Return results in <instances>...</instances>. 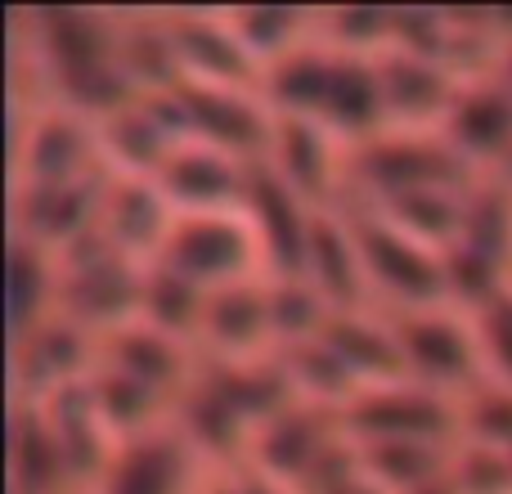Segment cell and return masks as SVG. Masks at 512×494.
Instances as JSON below:
<instances>
[{
	"label": "cell",
	"instance_id": "1",
	"mask_svg": "<svg viewBox=\"0 0 512 494\" xmlns=\"http://www.w3.org/2000/svg\"><path fill=\"white\" fill-rule=\"evenodd\" d=\"M153 265L180 274L185 283H194L203 292L234 288V283H252V279H274L270 252H265V239L248 207L180 212Z\"/></svg>",
	"mask_w": 512,
	"mask_h": 494
},
{
	"label": "cell",
	"instance_id": "2",
	"mask_svg": "<svg viewBox=\"0 0 512 494\" xmlns=\"http://www.w3.org/2000/svg\"><path fill=\"white\" fill-rule=\"evenodd\" d=\"M405 351V369L414 382L463 400L472 387L486 382V360L477 342V319L459 306H427V310H396L391 315Z\"/></svg>",
	"mask_w": 512,
	"mask_h": 494
},
{
	"label": "cell",
	"instance_id": "3",
	"mask_svg": "<svg viewBox=\"0 0 512 494\" xmlns=\"http://www.w3.org/2000/svg\"><path fill=\"white\" fill-rule=\"evenodd\" d=\"M355 243H360L364 283L369 292H382L396 310H427V306H450L445 292V261L441 252L414 243L387 225L378 212L355 216Z\"/></svg>",
	"mask_w": 512,
	"mask_h": 494
},
{
	"label": "cell",
	"instance_id": "4",
	"mask_svg": "<svg viewBox=\"0 0 512 494\" xmlns=\"http://www.w3.org/2000/svg\"><path fill=\"white\" fill-rule=\"evenodd\" d=\"M153 180L167 194V203L176 207V216L180 212H230V207H248L252 167H243L239 153L216 149L207 140H180Z\"/></svg>",
	"mask_w": 512,
	"mask_h": 494
},
{
	"label": "cell",
	"instance_id": "5",
	"mask_svg": "<svg viewBox=\"0 0 512 494\" xmlns=\"http://www.w3.org/2000/svg\"><path fill=\"white\" fill-rule=\"evenodd\" d=\"M198 337H203V342L221 355L225 369L265 360V346L274 342L270 279H252V283H234V288L207 292Z\"/></svg>",
	"mask_w": 512,
	"mask_h": 494
},
{
	"label": "cell",
	"instance_id": "6",
	"mask_svg": "<svg viewBox=\"0 0 512 494\" xmlns=\"http://www.w3.org/2000/svg\"><path fill=\"white\" fill-rule=\"evenodd\" d=\"M189 463L194 441L171 427H153L117 445L99 477V494H189Z\"/></svg>",
	"mask_w": 512,
	"mask_h": 494
},
{
	"label": "cell",
	"instance_id": "7",
	"mask_svg": "<svg viewBox=\"0 0 512 494\" xmlns=\"http://www.w3.org/2000/svg\"><path fill=\"white\" fill-rule=\"evenodd\" d=\"M441 135L472 167L486 158H499L512 144V90L495 86V81H468L463 95L454 99Z\"/></svg>",
	"mask_w": 512,
	"mask_h": 494
},
{
	"label": "cell",
	"instance_id": "8",
	"mask_svg": "<svg viewBox=\"0 0 512 494\" xmlns=\"http://www.w3.org/2000/svg\"><path fill=\"white\" fill-rule=\"evenodd\" d=\"M99 364L144 382L158 396H167L171 387H185V342L144 324V319H131V324L104 333V360Z\"/></svg>",
	"mask_w": 512,
	"mask_h": 494
},
{
	"label": "cell",
	"instance_id": "9",
	"mask_svg": "<svg viewBox=\"0 0 512 494\" xmlns=\"http://www.w3.org/2000/svg\"><path fill=\"white\" fill-rule=\"evenodd\" d=\"M45 247L18 239L14 243V261H9V315H14V337H27L32 328L45 324V301L54 297V270Z\"/></svg>",
	"mask_w": 512,
	"mask_h": 494
},
{
	"label": "cell",
	"instance_id": "10",
	"mask_svg": "<svg viewBox=\"0 0 512 494\" xmlns=\"http://www.w3.org/2000/svg\"><path fill=\"white\" fill-rule=\"evenodd\" d=\"M477 319V342L486 360V382L512 387V288H504Z\"/></svg>",
	"mask_w": 512,
	"mask_h": 494
},
{
	"label": "cell",
	"instance_id": "11",
	"mask_svg": "<svg viewBox=\"0 0 512 494\" xmlns=\"http://www.w3.org/2000/svg\"><path fill=\"white\" fill-rule=\"evenodd\" d=\"M207 494H248V481H239V477H221V481H212V486H207Z\"/></svg>",
	"mask_w": 512,
	"mask_h": 494
}]
</instances>
